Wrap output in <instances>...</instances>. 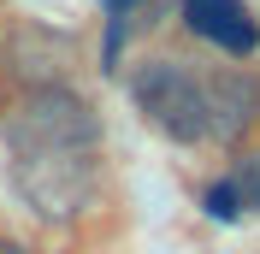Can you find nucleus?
I'll return each mask as SVG.
<instances>
[{"instance_id":"f257e3e1","label":"nucleus","mask_w":260,"mask_h":254,"mask_svg":"<svg viewBox=\"0 0 260 254\" xmlns=\"http://www.w3.org/2000/svg\"><path fill=\"white\" fill-rule=\"evenodd\" d=\"M0 142H6V154H95L101 148V112L71 83L24 89L18 107L6 112V124H0Z\"/></svg>"},{"instance_id":"f03ea898","label":"nucleus","mask_w":260,"mask_h":254,"mask_svg":"<svg viewBox=\"0 0 260 254\" xmlns=\"http://www.w3.org/2000/svg\"><path fill=\"white\" fill-rule=\"evenodd\" d=\"M130 101L148 124L160 130L166 142H213V124H207V77L195 71L189 59H142L130 65Z\"/></svg>"},{"instance_id":"7ed1b4c3","label":"nucleus","mask_w":260,"mask_h":254,"mask_svg":"<svg viewBox=\"0 0 260 254\" xmlns=\"http://www.w3.org/2000/svg\"><path fill=\"white\" fill-rule=\"evenodd\" d=\"M18 201L42 225H77L101 201V160L95 154H6Z\"/></svg>"},{"instance_id":"20e7f679","label":"nucleus","mask_w":260,"mask_h":254,"mask_svg":"<svg viewBox=\"0 0 260 254\" xmlns=\"http://www.w3.org/2000/svg\"><path fill=\"white\" fill-rule=\"evenodd\" d=\"M0 65L12 71L24 89H53V83L71 77L77 65V42L53 24H36V18H18L0 30Z\"/></svg>"},{"instance_id":"39448f33","label":"nucleus","mask_w":260,"mask_h":254,"mask_svg":"<svg viewBox=\"0 0 260 254\" xmlns=\"http://www.w3.org/2000/svg\"><path fill=\"white\" fill-rule=\"evenodd\" d=\"M207 77V124H213V142L237 148L248 130L260 124V77L243 71V65H213L201 71Z\"/></svg>"},{"instance_id":"423d86ee","label":"nucleus","mask_w":260,"mask_h":254,"mask_svg":"<svg viewBox=\"0 0 260 254\" xmlns=\"http://www.w3.org/2000/svg\"><path fill=\"white\" fill-rule=\"evenodd\" d=\"M183 24H189V36L213 42L231 59H248L260 48V18L243 0H183Z\"/></svg>"},{"instance_id":"0eeeda50","label":"nucleus","mask_w":260,"mask_h":254,"mask_svg":"<svg viewBox=\"0 0 260 254\" xmlns=\"http://www.w3.org/2000/svg\"><path fill=\"white\" fill-rule=\"evenodd\" d=\"M201 213H207V219H219V225H237V219H243L248 207H243L237 177H219V183H207V189H201Z\"/></svg>"},{"instance_id":"6e6552de","label":"nucleus","mask_w":260,"mask_h":254,"mask_svg":"<svg viewBox=\"0 0 260 254\" xmlns=\"http://www.w3.org/2000/svg\"><path fill=\"white\" fill-rule=\"evenodd\" d=\"M231 177H237V189H243V207H254V213H260V148L237 160V172H231Z\"/></svg>"},{"instance_id":"1a4fd4ad","label":"nucleus","mask_w":260,"mask_h":254,"mask_svg":"<svg viewBox=\"0 0 260 254\" xmlns=\"http://www.w3.org/2000/svg\"><path fill=\"white\" fill-rule=\"evenodd\" d=\"M101 6H107V18H130L136 12V0H101Z\"/></svg>"},{"instance_id":"9d476101","label":"nucleus","mask_w":260,"mask_h":254,"mask_svg":"<svg viewBox=\"0 0 260 254\" xmlns=\"http://www.w3.org/2000/svg\"><path fill=\"white\" fill-rule=\"evenodd\" d=\"M0 254H36V248H24V242H0Z\"/></svg>"}]
</instances>
